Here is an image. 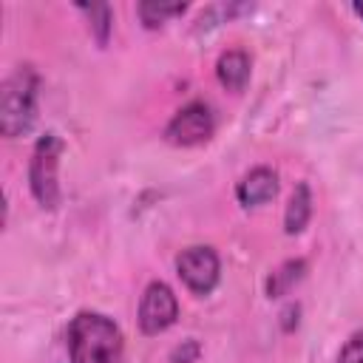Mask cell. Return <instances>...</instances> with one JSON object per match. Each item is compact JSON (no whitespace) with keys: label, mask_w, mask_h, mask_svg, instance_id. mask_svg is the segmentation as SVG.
I'll return each instance as SVG.
<instances>
[{"label":"cell","mask_w":363,"mask_h":363,"mask_svg":"<svg viewBox=\"0 0 363 363\" xmlns=\"http://www.w3.org/2000/svg\"><path fill=\"white\" fill-rule=\"evenodd\" d=\"M65 337L71 363H125V335L119 323L105 312H77Z\"/></svg>","instance_id":"6da1fadb"},{"label":"cell","mask_w":363,"mask_h":363,"mask_svg":"<svg viewBox=\"0 0 363 363\" xmlns=\"http://www.w3.org/2000/svg\"><path fill=\"white\" fill-rule=\"evenodd\" d=\"M40 111V74L34 65H17L0 85V133L6 139L28 136Z\"/></svg>","instance_id":"7a4b0ae2"},{"label":"cell","mask_w":363,"mask_h":363,"mask_svg":"<svg viewBox=\"0 0 363 363\" xmlns=\"http://www.w3.org/2000/svg\"><path fill=\"white\" fill-rule=\"evenodd\" d=\"M65 153V142L57 130H45L43 136H37L34 147H31V159H28V190L34 196V201L43 210H57L60 199H62V187H60V162Z\"/></svg>","instance_id":"3957f363"},{"label":"cell","mask_w":363,"mask_h":363,"mask_svg":"<svg viewBox=\"0 0 363 363\" xmlns=\"http://www.w3.org/2000/svg\"><path fill=\"white\" fill-rule=\"evenodd\" d=\"M216 133V111L204 99H190L164 125L162 136L173 147H199Z\"/></svg>","instance_id":"277c9868"},{"label":"cell","mask_w":363,"mask_h":363,"mask_svg":"<svg viewBox=\"0 0 363 363\" xmlns=\"http://www.w3.org/2000/svg\"><path fill=\"white\" fill-rule=\"evenodd\" d=\"M173 264L182 284L199 298H207L221 281V258L210 244H193L179 250Z\"/></svg>","instance_id":"5b68a950"},{"label":"cell","mask_w":363,"mask_h":363,"mask_svg":"<svg viewBox=\"0 0 363 363\" xmlns=\"http://www.w3.org/2000/svg\"><path fill=\"white\" fill-rule=\"evenodd\" d=\"M176 320H179V298H176L173 286L164 284V281H150L142 289L139 306H136L139 332L153 337V335L167 332Z\"/></svg>","instance_id":"8992f818"},{"label":"cell","mask_w":363,"mask_h":363,"mask_svg":"<svg viewBox=\"0 0 363 363\" xmlns=\"http://www.w3.org/2000/svg\"><path fill=\"white\" fill-rule=\"evenodd\" d=\"M278 173L269 164H255L235 182V201L241 207H261L278 196Z\"/></svg>","instance_id":"52a82bcc"},{"label":"cell","mask_w":363,"mask_h":363,"mask_svg":"<svg viewBox=\"0 0 363 363\" xmlns=\"http://www.w3.org/2000/svg\"><path fill=\"white\" fill-rule=\"evenodd\" d=\"M252 77V60L244 48H227L216 60V79L224 91L241 94Z\"/></svg>","instance_id":"ba28073f"},{"label":"cell","mask_w":363,"mask_h":363,"mask_svg":"<svg viewBox=\"0 0 363 363\" xmlns=\"http://www.w3.org/2000/svg\"><path fill=\"white\" fill-rule=\"evenodd\" d=\"M306 272H309V264H306V258H301V255L281 261V264L267 275V281H264V295H267L269 301L286 298V295L306 278Z\"/></svg>","instance_id":"9c48e42d"},{"label":"cell","mask_w":363,"mask_h":363,"mask_svg":"<svg viewBox=\"0 0 363 363\" xmlns=\"http://www.w3.org/2000/svg\"><path fill=\"white\" fill-rule=\"evenodd\" d=\"M312 187L309 182H298L286 199V207H284V233L286 235H301L312 218Z\"/></svg>","instance_id":"30bf717a"},{"label":"cell","mask_w":363,"mask_h":363,"mask_svg":"<svg viewBox=\"0 0 363 363\" xmlns=\"http://www.w3.org/2000/svg\"><path fill=\"white\" fill-rule=\"evenodd\" d=\"M77 9L85 14L94 40L99 45H108L111 31H113V9L108 3H77Z\"/></svg>","instance_id":"8fae6325"},{"label":"cell","mask_w":363,"mask_h":363,"mask_svg":"<svg viewBox=\"0 0 363 363\" xmlns=\"http://www.w3.org/2000/svg\"><path fill=\"white\" fill-rule=\"evenodd\" d=\"M184 11H187V3H182V0H176V3H139L136 6V14H139L145 28H159L173 17H182Z\"/></svg>","instance_id":"7c38bea8"},{"label":"cell","mask_w":363,"mask_h":363,"mask_svg":"<svg viewBox=\"0 0 363 363\" xmlns=\"http://www.w3.org/2000/svg\"><path fill=\"white\" fill-rule=\"evenodd\" d=\"M201 354V343L196 337H184L167 352V363H196Z\"/></svg>","instance_id":"4fadbf2b"},{"label":"cell","mask_w":363,"mask_h":363,"mask_svg":"<svg viewBox=\"0 0 363 363\" xmlns=\"http://www.w3.org/2000/svg\"><path fill=\"white\" fill-rule=\"evenodd\" d=\"M337 363H363V329L352 332L337 352Z\"/></svg>","instance_id":"5bb4252c"},{"label":"cell","mask_w":363,"mask_h":363,"mask_svg":"<svg viewBox=\"0 0 363 363\" xmlns=\"http://www.w3.org/2000/svg\"><path fill=\"white\" fill-rule=\"evenodd\" d=\"M298 323H301V303L298 301H289L281 309V329L284 332H292V329H298Z\"/></svg>","instance_id":"9a60e30c"},{"label":"cell","mask_w":363,"mask_h":363,"mask_svg":"<svg viewBox=\"0 0 363 363\" xmlns=\"http://www.w3.org/2000/svg\"><path fill=\"white\" fill-rule=\"evenodd\" d=\"M352 11H354V14L363 20V0H354V3H352Z\"/></svg>","instance_id":"2e32d148"}]
</instances>
